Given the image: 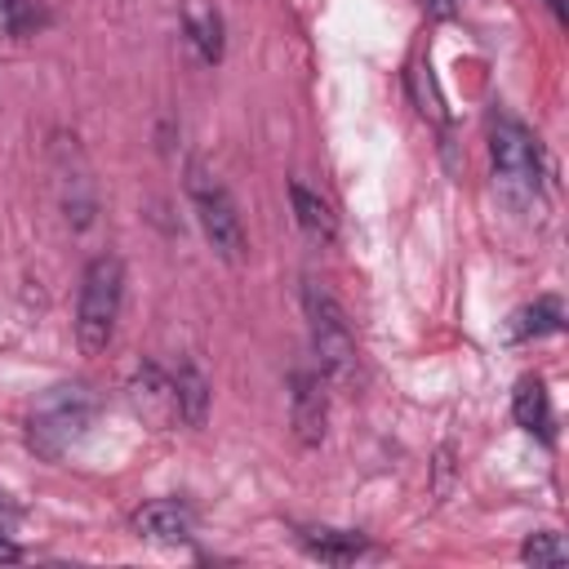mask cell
Instances as JSON below:
<instances>
[{
    "label": "cell",
    "instance_id": "obj_1",
    "mask_svg": "<svg viewBox=\"0 0 569 569\" xmlns=\"http://www.w3.org/2000/svg\"><path fill=\"white\" fill-rule=\"evenodd\" d=\"M120 298H124V267L116 253H98L84 276H80V298H76V342L84 356H102L116 338L120 320Z\"/></svg>",
    "mask_w": 569,
    "mask_h": 569
},
{
    "label": "cell",
    "instance_id": "obj_2",
    "mask_svg": "<svg viewBox=\"0 0 569 569\" xmlns=\"http://www.w3.org/2000/svg\"><path fill=\"white\" fill-rule=\"evenodd\" d=\"M187 196H191V209H196V222H200L209 249L222 262H244L249 240H244V222L236 213V200L200 160L187 169Z\"/></svg>",
    "mask_w": 569,
    "mask_h": 569
},
{
    "label": "cell",
    "instance_id": "obj_3",
    "mask_svg": "<svg viewBox=\"0 0 569 569\" xmlns=\"http://www.w3.org/2000/svg\"><path fill=\"white\" fill-rule=\"evenodd\" d=\"M489 156H493V173H498L507 196H516V200H533L538 196L542 151H538V138L516 116L498 111L489 120Z\"/></svg>",
    "mask_w": 569,
    "mask_h": 569
},
{
    "label": "cell",
    "instance_id": "obj_4",
    "mask_svg": "<svg viewBox=\"0 0 569 569\" xmlns=\"http://www.w3.org/2000/svg\"><path fill=\"white\" fill-rule=\"evenodd\" d=\"M93 413H98V400H93V391L84 387V382H67V387H53L36 409H31V445L40 449V453H62V449H71L80 436H84V427L93 422Z\"/></svg>",
    "mask_w": 569,
    "mask_h": 569
},
{
    "label": "cell",
    "instance_id": "obj_5",
    "mask_svg": "<svg viewBox=\"0 0 569 569\" xmlns=\"http://www.w3.org/2000/svg\"><path fill=\"white\" fill-rule=\"evenodd\" d=\"M302 302H307V325H311V347L320 356V373L329 382L347 387L356 378V338H351V325H347L338 298L320 284H307Z\"/></svg>",
    "mask_w": 569,
    "mask_h": 569
},
{
    "label": "cell",
    "instance_id": "obj_6",
    "mask_svg": "<svg viewBox=\"0 0 569 569\" xmlns=\"http://www.w3.org/2000/svg\"><path fill=\"white\" fill-rule=\"evenodd\" d=\"M289 418H293V436L311 449L325 440L329 427V396H325V373H307L298 369L289 382Z\"/></svg>",
    "mask_w": 569,
    "mask_h": 569
},
{
    "label": "cell",
    "instance_id": "obj_7",
    "mask_svg": "<svg viewBox=\"0 0 569 569\" xmlns=\"http://www.w3.org/2000/svg\"><path fill=\"white\" fill-rule=\"evenodd\" d=\"M133 529L147 542H182L191 538V511L178 498H156L133 511Z\"/></svg>",
    "mask_w": 569,
    "mask_h": 569
},
{
    "label": "cell",
    "instance_id": "obj_8",
    "mask_svg": "<svg viewBox=\"0 0 569 569\" xmlns=\"http://www.w3.org/2000/svg\"><path fill=\"white\" fill-rule=\"evenodd\" d=\"M289 200H293V218H298V227H302L316 244H333V236H338V213L329 209V200H325L320 191H311L302 178L289 182Z\"/></svg>",
    "mask_w": 569,
    "mask_h": 569
},
{
    "label": "cell",
    "instance_id": "obj_9",
    "mask_svg": "<svg viewBox=\"0 0 569 569\" xmlns=\"http://www.w3.org/2000/svg\"><path fill=\"white\" fill-rule=\"evenodd\" d=\"M511 413H516V422L525 427V431H538L542 440H551L556 431V418H551V396H547V387H542V378H525L520 387H516V400H511Z\"/></svg>",
    "mask_w": 569,
    "mask_h": 569
},
{
    "label": "cell",
    "instance_id": "obj_10",
    "mask_svg": "<svg viewBox=\"0 0 569 569\" xmlns=\"http://www.w3.org/2000/svg\"><path fill=\"white\" fill-rule=\"evenodd\" d=\"M187 40L196 44L200 62H218L222 58V18L204 4H187Z\"/></svg>",
    "mask_w": 569,
    "mask_h": 569
},
{
    "label": "cell",
    "instance_id": "obj_11",
    "mask_svg": "<svg viewBox=\"0 0 569 569\" xmlns=\"http://www.w3.org/2000/svg\"><path fill=\"white\" fill-rule=\"evenodd\" d=\"M173 400H178V418H182V422H191V427L204 422V413H209V382L200 378V369H191V365L178 369V378H173Z\"/></svg>",
    "mask_w": 569,
    "mask_h": 569
},
{
    "label": "cell",
    "instance_id": "obj_12",
    "mask_svg": "<svg viewBox=\"0 0 569 569\" xmlns=\"http://www.w3.org/2000/svg\"><path fill=\"white\" fill-rule=\"evenodd\" d=\"M565 329V307L560 298H538L533 307H525L511 325L516 338H547V333H560Z\"/></svg>",
    "mask_w": 569,
    "mask_h": 569
},
{
    "label": "cell",
    "instance_id": "obj_13",
    "mask_svg": "<svg viewBox=\"0 0 569 569\" xmlns=\"http://www.w3.org/2000/svg\"><path fill=\"white\" fill-rule=\"evenodd\" d=\"M302 542H307L311 556H320V560H329V565H347V560H356V556L365 551V538L342 533V529H307Z\"/></svg>",
    "mask_w": 569,
    "mask_h": 569
},
{
    "label": "cell",
    "instance_id": "obj_14",
    "mask_svg": "<svg viewBox=\"0 0 569 569\" xmlns=\"http://www.w3.org/2000/svg\"><path fill=\"white\" fill-rule=\"evenodd\" d=\"M520 560H529V565H560V560H569V551H565L560 533L542 529V533H529V538H525Z\"/></svg>",
    "mask_w": 569,
    "mask_h": 569
},
{
    "label": "cell",
    "instance_id": "obj_15",
    "mask_svg": "<svg viewBox=\"0 0 569 569\" xmlns=\"http://www.w3.org/2000/svg\"><path fill=\"white\" fill-rule=\"evenodd\" d=\"M40 22V9L31 0H0V31L4 36H27Z\"/></svg>",
    "mask_w": 569,
    "mask_h": 569
},
{
    "label": "cell",
    "instance_id": "obj_16",
    "mask_svg": "<svg viewBox=\"0 0 569 569\" xmlns=\"http://www.w3.org/2000/svg\"><path fill=\"white\" fill-rule=\"evenodd\" d=\"M18 556H22V551H18V547H13V542L0 533V560H18Z\"/></svg>",
    "mask_w": 569,
    "mask_h": 569
},
{
    "label": "cell",
    "instance_id": "obj_17",
    "mask_svg": "<svg viewBox=\"0 0 569 569\" xmlns=\"http://www.w3.org/2000/svg\"><path fill=\"white\" fill-rule=\"evenodd\" d=\"M547 4H551V13H556V22H565V4H560V0H547Z\"/></svg>",
    "mask_w": 569,
    "mask_h": 569
},
{
    "label": "cell",
    "instance_id": "obj_18",
    "mask_svg": "<svg viewBox=\"0 0 569 569\" xmlns=\"http://www.w3.org/2000/svg\"><path fill=\"white\" fill-rule=\"evenodd\" d=\"M0 511H4V493H0Z\"/></svg>",
    "mask_w": 569,
    "mask_h": 569
}]
</instances>
